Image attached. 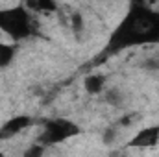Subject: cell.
<instances>
[{"mask_svg": "<svg viewBox=\"0 0 159 157\" xmlns=\"http://www.w3.org/2000/svg\"><path fill=\"white\" fill-rule=\"evenodd\" d=\"M117 137H119V131H117V128H107V129L102 133V142H104L106 146H111V144H115Z\"/></svg>", "mask_w": 159, "mask_h": 157, "instance_id": "30bf717a", "label": "cell"}, {"mask_svg": "<svg viewBox=\"0 0 159 157\" xmlns=\"http://www.w3.org/2000/svg\"><path fill=\"white\" fill-rule=\"evenodd\" d=\"M159 37V15L146 13L144 9L137 7V11L129 13L124 22L117 30L113 44L117 46H131L146 41H156Z\"/></svg>", "mask_w": 159, "mask_h": 157, "instance_id": "6da1fadb", "label": "cell"}, {"mask_svg": "<svg viewBox=\"0 0 159 157\" xmlns=\"http://www.w3.org/2000/svg\"><path fill=\"white\" fill-rule=\"evenodd\" d=\"M32 124V118L26 117V115H20V117H13L9 118L2 128H0V141H7V139H13L15 135H19L20 131H24L28 126Z\"/></svg>", "mask_w": 159, "mask_h": 157, "instance_id": "5b68a950", "label": "cell"}, {"mask_svg": "<svg viewBox=\"0 0 159 157\" xmlns=\"http://www.w3.org/2000/svg\"><path fill=\"white\" fill-rule=\"evenodd\" d=\"M70 30L76 32V34L83 30V17L80 13H72L70 15Z\"/></svg>", "mask_w": 159, "mask_h": 157, "instance_id": "4fadbf2b", "label": "cell"}, {"mask_svg": "<svg viewBox=\"0 0 159 157\" xmlns=\"http://www.w3.org/2000/svg\"><path fill=\"white\" fill-rule=\"evenodd\" d=\"M28 7L41 11V13H50V11H56L57 9V4L56 2H30Z\"/></svg>", "mask_w": 159, "mask_h": 157, "instance_id": "9c48e42d", "label": "cell"}, {"mask_svg": "<svg viewBox=\"0 0 159 157\" xmlns=\"http://www.w3.org/2000/svg\"><path fill=\"white\" fill-rule=\"evenodd\" d=\"M80 133V128L65 118H57V120H50L44 124V129L41 133V144L48 146V144H59L74 135Z\"/></svg>", "mask_w": 159, "mask_h": 157, "instance_id": "7a4b0ae2", "label": "cell"}, {"mask_svg": "<svg viewBox=\"0 0 159 157\" xmlns=\"http://www.w3.org/2000/svg\"><path fill=\"white\" fill-rule=\"evenodd\" d=\"M131 122H133V115H126V117H122L119 120V126H122V128H128Z\"/></svg>", "mask_w": 159, "mask_h": 157, "instance_id": "5bb4252c", "label": "cell"}, {"mask_svg": "<svg viewBox=\"0 0 159 157\" xmlns=\"http://www.w3.org/2000/svg\"><path fill=\"white\" fill-rule=\"evenodd\" d=\"M44 144H34V146H30V148H26L24 150V154L22 157H44Z\"/></svg>", "mask_w": 159, "mask_h": 157, "instance_id": "8fae6325", "label": "cell"}, {"mask_svg": "<svg viewBox=\"0 0 159 157\" xmlns=\"http://www.w3.org/2000/svg\"><path fill=\"white\" fill-rule=\"evenodd\" d=\"M141 67H143L144 70H150V72H157V70H159V56H152V57L144 59Z\"/></svg>", "mask_w": 159, "mask_h": 157, "instance_id": "7c38bea8", "label": "cell"}, {"mask_svg": "<svg viewBox=\"0 0 159 157\" xmlns=\"http://www.w3.org/2000/svg\"><path fill=\"white\" fill-rule=\"evenodd\" d=\"M13 54H15V48H13V46L0 43V67L7 65V63L13 59Z\"/></svg>", "mask_w": 159, "mask_h": 157, "instance_id": "ba28073f", "label": "cell"}, {"mask_svg": "<svg viewBox=\"0 0 159 157\" xmlns=\"http://www.w3.org/2000/svg\"><path fill=\"white\" fill-rule=\"evenodd\" d=\"M0 30H4L13 39L26 37L30 34V17L20 7L0 13Z\"/></svg>", "mask_w": 159, "mask_h": 157, "instance_id": "3957f363", "label": "cell"}, {"mask_svg": "<svg viewBox=\"0 0 159 157\" xmlns=\"http://www.w3.org/2000/svg\"><path fill=\"white\" fill-rule=\"evenodd\" d=\"M104 98H106V102L109 104V105H120L122 104V100H124V94H122V91L117 89V87H111V89H106V92H104Z\"/></svg>", "mask_w": 159, "mask_h": 157, "instance_id": "52a82bcc", "label": "cell"}, {"mask_svg": "<svg viewBox=\"0 0 159 157\" xmlns=\"http://www.w3.org/2000/svg\"><path fill=\"white\" fill-rule=\"evenodd\" d=\"M83 89L87 94H100L106 91V76L102 74H89L83 79Z\"/></svg>", "mask_w": 159, "mask_h": 157, "instance_id": "8992f818", "label": "cell"}, {"mask_svg": "<svg viewBox=\"0 0 159 157\" xmlns=\"http://www.w3.org/2000/svg\"><path fill=\"white\" fill-rule=\"evenodd\" d=\"M157 142H159V126H150V128H144L139 133H135L128 141V146L129 148H154Z\"/></svg>", "mask_w": 159, "mask_h": 157, "instance_id": "277c9868", "label": "cell"}, {"mask_svg": "<svg viewBox=\"0 0 159 157\" xmlns=\"http://www.w3.org/2000/svg\"><path fill=\"white\" fill-rule=\"evenodd\" d=\"M117 157H128V155H124V154H120V155H117Z\"/></svg>", "mask_w": 159, "mask_h": 157, "instance_id": "9a60e30c", "label": "cell"}]
</instances>
